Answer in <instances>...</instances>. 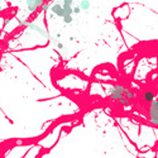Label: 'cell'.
I'll use <instances>...</instances> for the list:
<instances>
[{"label": "cell", "instance_id": "cell-1", "mask_svg": "<svg viewBox=\"0 0 158 158\" xmlns=\"http://www.w3.org/2000/svg\"><path fill=\"white\" fill-rule=\"evenodd\" d=\"M125 88L123 85H114L113 87L110 88L109 91H107V95H109V98L111 100H115V101H118V100H120L124 98V91Z\"/></svg>", "mask_w": 158, "mask_h": 158}, {"label": "cell", "instance_id": "cell-2", "mask_svg": "<svg viewBox=\"0 0 158 158\" xmlns=\"http://www.w3.org/2000/svg\"><path fill=\"white\" fill-rule=\"evenodd\" d=\"M28 29H30V30H34V32H37V33H39L41 36H43L46 39H48V41H51V42H53V43H57V42L53 39V38L49 36V33H47L46 30L43 29V28H41L39 25H37V24H34V23H29L28 24Z\"/></svg>", "mask_w": 158, "mask_h": 158}, {"label": "cell", "instance_id": "cell-3", "mask_svg": "<svg viewBox=\"0 0 158 158\" xmlns=\"http://www.w3.org/2000/svg\"><path fill=\"white\" fill-rule=\"evenodd\" d=\"M158 119V100H153L149 103V120H157Z\"/></svg>", "mask_w": 158, "mask_h": 158}, {"label": "cell", "instance_id": "cell-4", "mask_svg": "<svg viewBox=\"0 0 158 158\" xmlns=\"http://www.w3.org/2000/svg\"><path fill=\"white\" fill-rule=\"evenodd\" d=\"M49 9L52 10V13L57 15V17H61V18H63L65 17V13H63V8L62 5H60V4H53V5L49 8Z\"/></svg>", "mask_w": 158, "mask_h": 158}, {"label": "cell", "instance_id": "cell-5", "mask_svg": "<svg viewBox=\"0 0 158 158\" xmlns=\"http://www.w3.org/2000/svg\"><path fill=\"white\" fill-rule=\"evenodd\" d=\"M143 99L145 103H152L153 100H154V94H153L152 91H145L143 95Z\"/></svg>", "mask_w": 158, "mask_h": 158}, {"label": "cell", "instance_id": "cell-6", "mask_svg": "<svg viewBox=\"0 0 158 158\" xmlns=\"http://www.w3.org/2000/svg\"><path fill=\"white\" fill-rule=\"evenodd\" d=\"M90 1H88V0H82V1H80V9L81 10H88L90 9Z\"/></svg>", "mask_w": 158, "mask_h": 158}, {"label": "cell", "instance_id": "cell-7", "mask_svg": "<svg viewBox=\"0 0 158 158\" xmlns=\"http://www.w3.org/2000/svg\"><path fill=\"white\" fill-rule=\"evenodd\" d=\"M124 98H125L126 100L134 99V98H136V94H134L133 91H130L129 88H125V91H124Z\"/></svg>", "mask_w": 158, "mask_h": 158}, {"label": "cell", "instance_id": "cell-8", "mask_svg": "<svg viewBox=\"0 0 158 158\" xmlns=\"http://www.w3.org/2000/svg\"><path fill=\"white\" fill-rule=\"evenodd\" d=\"M63 8V13L65 15H72L74 14V8L70 6V5H62Z\"/></svg>", "mask_w": 158, "mask_h": 158}, {"label": "cell", "instance_id": "cell-9", "mask_svg": "<svg viewBox=\"0 0 158 158\" xmlns=\"http://www.w3.org/2000/svg\"><path fill=\"white\" fill-rule=\"evenodd\" d=\"M18 23H19V25H20V27H28V24H29L28 20L22 19V18H18Z\"/></svg>", "mask_w": 158, "mask_h": 158}, {"label": "cell", "instance_id": "cell-10", "mask_svg": "<svg viewBox=\"0 0 158 158\" xmlns=\"http://www.w3.org/2000/svg\"><path fill=\"white\" fill-rule=\"evenodd\" d=\"M63 22L66 23V24L72 23V15H65V17H63Z\"/></svg>", "mask_w": 158, "mask_h": 158}, {"label": "cell", "instance_id": "cell-11", "mask_svg": "<svg viewBox=\"0 0 158 158\" xmlns=\"http://www.w3.org/2000/svg\"><path fill=\"white\" fill-rule=\"evenodd\" d=\"M118 103L119 104H121V105H124V106H128L129 105V100H126L125 98H123L120 100H118Z\"/></svg>", "mask_w": 158, "mask_h": 158}, {"label": "cell", "instance_id": "cell-12", "mask_svg": "<svg viewBox=\"0 0 158 158\" xmlns=\"http://www.w3.org/2000/svg\"><path fill=\"white\" fill-rule=\"evenodd\" d=\"M44 3H46L44 0H34V4H36V5H37L38 8H41V6L44 4Z\"/></svg>", "mask_w": 158, "mask_h": 158}, {"label": "cell", "instance_id": "cell-13", "mask_svg": "<svg viewBox=\"0 0 158 158\" xmlns=\"http://www.w3.org/2000/svg\"><path fill=\"white\" fill-rule=\"evenodd\" d=\"M41 8H42V10H43V11H47V10L49 9V8H51V5H49L48 3H44V4H43V5H42Z\"/></svg>", "mask_w": 158, "mask_h": 158}, {"label": "cell", "instance_id": "cell-14", "mask_svg": "<svg viewBox=\"0 0 158 158\" xmlns=\"http://www.w3.org/2000/svg\"><path fill=\"white\" fill-rule=\"evenodd\" d=\"M72 4H74V0H63V5H70V6H72Z\"/></svg>", "mask_w": 158, "mask_h": 158}, {"label": "cell", "instance_id": "cell-15", "mask_svg": "<svg viewBox=\"0 0 158 158\" xmlns=\"http://www.w3.org/2000/svg\"><path fill=\"white\" fill-rule=\"evenodd\" d=\"M9 23H10V18H4V25H8V24H9Z\"/></svg>", "mask_w": 158, "mask_h": 158}, {"label": "cell", "instance_id": "cell-16", "mask_svg": "<svg viewBox=\"0 0 158 158\" xmlns=\"http://www.w3.org/2000/svg\"><path fill=\"white\" fill-rule=\"evenodd\" d=\"M80 11H81V9H80L79 6H75V8H74V14H79Z\"/></svg>", "mask_w": 158, "mask_h": 158}, {"label": "cell", "instance_id": "cell-17", "mask_svg": "<svg viewBox=\"0 0 158 158\" xmlns=\"http://www.w3.org/2000/svg\"><path fill=\"white\" fill-rule=\"evenodd\" d=\"M56 46H57V47H58V49H62V48H63V44L61 43V42H57Z\"/></svg>", "mask_w": 158, "mask_h": 158}, {"label": "cell", "instance_id": "cell-18", "mask_svg": "<svg viewBox=\"0 0 158 158\" xmlns=\"http://www.w3.org/2000/svg\"><path fill=\"white\" fill-rule=\"evenodd\" d=\"M151 123H152V124H153V125H156V126H158V119H157V120H152Z\"/></svg>", "mask_w": 158, "mask_h": 158}, {"label": "cell", "instance_id": "cell-19", "mask_svg": "<svg viewBox=\"0 0 158 158\" xmlns=\"http://www.w3.org/2000/svg\"><path fill=\"white\" fill-rule=\"evenodd\" d=\"M1 10H3V6H1V5H0V11H1Z\"/></svg>", "mask_w": 158, "mask_h": 158}, {"label": "cell", "instance_id": "cell-20", "mask_svg": "<svg viewBox=\"0 0 158 158\" xmlns=\"http://www.w3.org/2000/svg\"><path fill=\"white\" fill-rule=\"evenodd\" d=\"M44 1H47V0H44Z\"/></svg>", "mask_w": 158, "mask_h": 158}]
</instances>
